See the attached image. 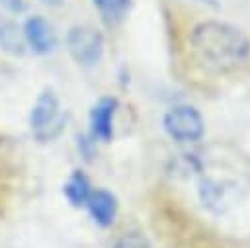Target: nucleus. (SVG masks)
<instances>
[{"mask_svg": "<svg viewBox=\"0 0 250 248\" xmlns=\"http://www.w3.org/2000/svg\"><path fill=\"white\" fill-rule=\"evenodd\" d=\"M164 131L178 143H195L205 133L201 113L193 105H174L164 115Z\"/></svg>", "mask_w": 250, "mask_h": 248, "instance_id": "nucleus-2", "label": "nucleus"}, {"mask_svg": "<svg viewBox=\"0 0 250 248\" xmlns=\"http://www.w3.org/2000/svg\"><path fill=\"white\" fill-rule=\"evenodd\" d=\"M199 197H201V203L213 211V213H223L225 207L229 205V187L225 182H219V180H201L199 184Z\"/></svg>", "mask_w": 250, "mask_h": 248, "instance_id": "nucleus-8", "label": "nucleus"}, {"mask_svg": "<svg viewBox=\"0 0 250 248\" xmlns=\"http://www.w3.org/2000/svg\"><path fill=\"white\" fill-rule=\"evenodd\" d=\"M62 191H64V197L68 199L70 205L82 207V205H86V201H88V197H90V193H92V186H90L88 178H86L80 170H76V172H72V174L68 176V180L64 182Z\"/></svg>", "mask_w": 250, "mask_h": 248, "instance_id": "nucleus-10", "label": "nucleus"}, {"mask_svg": "<svg viewBox=\"0 0 250 248\" xmlns=\"http://www.w3.org/2000/svg\"><path fill=\"white\" fill-rule=\"evenodd\" d=\"M113 248H152L150 240L141 234V232H129V234H123Z\"/></svg>", "mask_w": 250, "mask_h": 248, "instance_id": "nucleus-12", "label": "nucleus"}, {"mask_svg": "<svg viewBox=\"0 0 250 248\" xmlns=\"http://www.w3.org/2000/svg\"><path fill=\"white\" fill-rule=\"evenodd\" d=\"M23 39H25V45H29L39 55L51 53L57 45V37H55V31H53L51 23L47 20H43L41 16H33L25 21Z\"/></svg>", "mask_w": 250, "mask_h": 248, "instance_id": "nucleus-5", "label": "nucleus"}, {"mask_svg": "<svg viewBox=\"0 0 250 248\" xmlns=\"http://www.w3.org/2000/svg\"><path fill=\"white\" fill-rule=\"evenodd\" d=\"M2 4L10 10V12H23L25 10V2L23 0H2Z\"/></svg>", "mask_w": 250, "mask_h": 248, "instance_id": "nucleus-13", "label": "nucleus"}, {"mask_svg": "<svg viewBox=\"0 0 250 248\" xmlns=\"http://www.w3.org/2000/svg\"><path fill=\"white\" fill-rule=\"evenodd\" d=\"M66 49L78 64L92 66L102 59L104 37L92 25H74L66 33Z\"/></svg>", "mask_w": 250, "mask_h": 248, "instance_id": "nucleus-3", "label": "nucleus"}, {"mask_svg": "<svg viewBox=\"0 0 250 248\" xmlns=\"http://www.w3.org/2000/svg\"><path fill=\"white\" fill-rule=\"evenodd\" d=\"M86 207L92 215V219L100 225V227H111L115 223V215H117V199L113 193L105 191V189H96L90 193Z\"/></svg>", "mask_w": 250, "mask_h": 248, "instance_id": "nucleus-7", "label": "nucleus"}, {"mask_svg": "<svg viewBox=\"0 0 250 248\" xmlns=\"http://www.w3.org/2000/svg\"><path fill=\"white\" fill-rule=\"evenodd\" d=\"M23 47V29H20L18 23L8 16H0V49L10 55H21Z\"/></svg>", "mask_w": 250, "mask_h": 248, "instance_id": "nucleus-9", "label": "nucleus"}, {"mask_svg": "<svg viewBox=\"0 0 250 248\" xmlns=\"http://www.w3.org/2000/svg\"><path fill=\"white\" fill-rule=\"evenodd\" d=\"M29 123L41 139H49V129H53V127L57 131H61L62 117H59V100L53 94V90H45L39 94L37 102L31 107Z\"/></svg>", "mask_w": 250, "mask_h": 248, "instance_id": "nucleus-4", "label": "nucleus"}, {"mask_svg": "<svg viewBox=\"0 0 250 248\" xmlns=\"http://www.w3.org/2000/svg\"><path fill=\"white\" fill-rule=\"evenodd\" d=\"M117 111L115 98H102L90 111V129L92 137L98 141H111L113 137V117Z\"/></svg>", "mask_w": 250, "mask_h": 248, "instance_id": "nucleus-6", "label": "nucleus"}, {"mask_svg": "<svg viewBox=\"0 0 250 248\" xmlns=\"http://www.w3.org/2000/svg\"><path fill=\"white\" fill-rule=\"evenodd\" d=\"M92 2L107 25L121 23L131 10V0H92Z\"/></svg>", "mask_w": 250, "mask_h": 248, "instance_id": "nucleus-11", "label": "nucleus"}, {"mask_svg": "<svg viewBox=\"0 0 250 248\" xmlns=\"http://www.w3.org/2000/svg\"><path fill=\"white\" fill-rule=\"evenodd\" d=\"M195 59L211 72H232L250 57V39L234 25L207 20L189 33Z\"/></svg>", "mask_w": 250, "mask_h": 248, "instance_id": "nucleus-1", "label": "nucleus"}]
</instances>
